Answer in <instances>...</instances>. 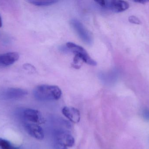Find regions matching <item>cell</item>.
<instances>
[{"label":"cell","instance_id":"6da1fadb","mask_svg":"<svg viewBox=\"0 0 149 149\" xmlns=\"http://www.w3.org/2000/svg\"><path fill=\"white\" fill-rule=\"evenodd\" d=\"M62 94V91L58 87L51 85H40L33 91L34 97L40 101L58 100L61 98Z\"/></svg>","mask_w":149,"mask_h":149},{"label":"cell","instance_id":"7a4b0ae2","mask_svg":"<svg viewBox=\"0 0 149 149\" xmlns=\"http://www.w3.org/2000/svg\"><path fill=\"white\" fill-rule=\"evenodd\" d=\"M66 48L69 51L72 52L75 54V57L79 59L82 62L93 66L97 64L96 61L93 59L86 51L80 45L72 42H69L66 43Z\"/></svg>","mask_w":149,"mask_h":149},{"label":"cell","instance_id":"3957f363","mask_svg":"<svg viewBox=\"0 0 149 149\" xmlns=\"http://www.w3.org/2000/svg\"><path fill=\"white\" fill-rule=\"evenodd\" d=\"M98 5L104 9L110 10L112 12L119 13L127 10L129 4L127 2L124 1H95Z\"/></svg>","mask_w":149,"mask_h":149},{"label":"cell","instance_id":"277c9868","mask_svg":"<svg viewBox=\"0 0 149 149\" xmlns=\"http://www.w3.org/2000/svg\"><path fill=\"white\" fill-rule=\"evenodd\" d=\"M70 24L81 39L86 44L91 45L93 42V37L83 24L76 18L72 19Z\"/></svg>","mask_w":149,"mask_h":149},{"label":"cell","instance_id":"5b68a950","mask_svg":"<svg viewBox=\"0 0 149 149\" xmlns=\"http://www.w3.org/2000/svg\"><path fill=\"white\" fill-rule=\"evenodd\" d=\"M28 92L24 89L10 87L0 92V99L3 100H17L25 97Z\"/></svg>","mask_w":149,"mask_h":149},{"label":"cell","instance_id":"8992f818","mask_svg":"<svg viewBox=\"0 0 149 149\" xmlns=\"http://www.w3.org/2000/svg\"><path fill=\"white\" fill-rule=\"evenodd\" d=\"M54 141L65 144L68 148H71L74 144V139L70 133L62 129H56L54 134Z\"/></svg>","mask_w":149,"mask_h":149},{"label":"cell","instance_id":"52a82bcc","mask_svg":"<svg viewBox=\"0 0 149 149\" xmlns=\"http://www.w3.org/2000/svg\"><path fill=\"white\" fill-rule=\"evenodd\" d=\"M23 118L27 122L35 124L44 123L45 120L40 111L31 108H26L22 112Z\"/></svg>","mask_w":149,"mask_h":149},{"label":"cell","instance_id":"ba28073f","mask_svg":"<svg viewBox=\"0 0 149 149\" xmlns=\"http://www.w3.org/2000/svg\"><path fill=\"white\" fill-rule=\"evenodd\" d=\"M24 127L27 133L31 137L40 141L43 140L44 131L38 124L26 122L24 123Z\"/></svg>","mask_w":149,"mask_h":149},{"label":"cell","instance_id":"9c48e42d","mask_svg":"<svg viewBox=\"0 0 149 149\" xmlns=\"http://www.w3.org/2000/svg\"><path fill=\"white\" fill-rule=\"evenodd\" d=\"M62 112L63 115L73 123H78L80 120L79 111L75 108L65 106L63 108Z\"/></svg>","mask_w":149,"mask_h":149},{"label":"cell","instance_id":"30bf717a","mask_svg":"<svg viewBox=\"0 0 149 149\" xmlns=\"http://www.w3.org/2000/svg\"><path fill=\"white\" fill-rule=\"evenodd\" d=\"M19 55L17 52H8L0 54V66H8L18 60Z\"/></svg>","mask_w":149,"mask_h":149},{"label":"cell","instance_id":"8fae6325","mask_svg":"<svg viewBox=\"0 0 149 149\" xmlns=\"http://www.w3.org/2000/svg\"><path fill=\"white\" fill-rule=\"evenodd\" d=\"M58 1L55 0H29V2L37 6H47L52 5Z\"/></svg>","mask_w":149,"mask_h":149},{"label":"cell","instance_id":"7c38bea8","mask_svg":"<svg viewBox=\"0 0 149 149\" xmlns=\"http://www.w3.org/2000/svg\"><path fill=\"white\" fill-rule=\"evenodd\" d=\"M0 148L1 149H18L14 146L9 141L0 138Z\"/></svg>","mask_w":149,"mask_h":149},{"label":"cell","instance_id":"4fadbf2b","mask_svg":"<svg viewBox=\"0 0 149 149\" xmlns=\"http://www.w3.org/2000/svg\"><path fill=\"white\" fill-rule=\"evenodd\" d=\"M53 147L54 149H68V147L65 144L57 141H54Z\"/></svg>","mask_w":149,"mask_h":149},{"label":"cell","instance_id":"5bb4252c","mask_svg":"<svg viewBox=\"0 0 149 149\" xmlns=\"http://www.w3.org/2000/svg\"><path fill=\"white\" fill-rule=\"evenodd\" d=\"M129 21L131 23L134 24H140L141 23V20L135 16H130L129 17Z\"/></svg>","mask_w":149,"mask_h":149},{"label":"cell","instance_id":"9a60e30c","mask_svg":"<svg viewBox=\"0 0 149 149\" xmlns=\"http://www.w3.org/2000/svg\"><path fill=\"white\" fill-rule=\"evenodd\" d=\"M142 115L143 118L149 122V110L147 109L143 110V111Z\"/></svg>","mask_w":149,"mask_h":149},{"label":"cell","instance_id":"2e32d148","mask_svg":"<svg viewBox=\"0 0 149 149\" xmlns=\"http://www.w3.org/2000/svg\"><path fill=\"white\" fill-rule=\"evenodd\" d=\"M135 2L139 3H146L149 2V1L148 0H140V1H134Z\"/></svg>","mask_w":149,"mask_h":149},{"label":"cell","instance_id":"e0dca14e","mask_svg":"<svg viewBox=\"0 0 149 149\" xmlns=\"http://www.w3.org/2000/svg\"><path fill=\"white\" fill-rule=\"evenodd\" d=\"M2 26V20L1 17L0 15V28Z\"/></svg>","mask_w":149,"mask_h":149}]
</instances>
